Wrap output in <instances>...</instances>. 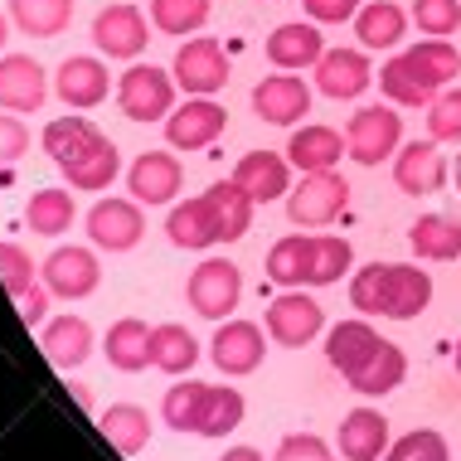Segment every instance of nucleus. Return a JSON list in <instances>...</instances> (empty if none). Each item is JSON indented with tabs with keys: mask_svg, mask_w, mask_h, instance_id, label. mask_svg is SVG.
Returning a JSON list of instances; mask_svg holds the SVG:
<instances>
[{
	"mask_svg": "<svg viewBox=\"0 0 461 461\" xmlns=\"http://www.w3.org/2000/svg\"><path fill=\"white\" fill-rule=\"evenodd\" d=\"M326 330V311H321V302H311V296L302 292H282L277 302L267 306V335L277 345H311L316 335Z\"/></svg>",
	"mask_w": 461,
	"mask_h": 461,
	"instance_id": "f8f14e48",
	"label": "nucleus"
},
{
	"mask_svg": "<svg viewBox=\"0 0 461 461\" xmlns=\"http://www.w3.org/2000/svg\"><path fill=\"white\" fill-rule=\"evenodd\" d=\"M345 204H350L345 176L316 170V176H302V185L286 194V219H292L296 229H326V223H335L345 214Z\"/></svg>",
	"mask_w": 461,
	"mask_h": 461,
	"instance_id": "39448f33",
	"label": "nucleus"
},
{
	"mask_svg": "<svg viewBox=\"0 0 461 461\" xmlns=\"http://www.w3.org/2000/svg\"><path fill=\"white\" fill-rule=\"evenodd\" d=\"M408 243L422 263H452L461 258V219L447 214H422L413 229H408Z\"/></svg>",
	"mask_w": 461,
	"mask_h": 461,
	"instance_id": "c85d7f7f",
	"label": "nucleus"
},
{
	"mask_svg": "<svg viewBox=\"0 0 461 461\" xmlns=\"http://www.w3.org/2000/svg\"><path fill=\"white\" fill-rule=\"evenodd\" d=\"M185 185V170L170 151H141L127 170V190L136 204H170Z\"/></svg>",
	"mask_w": 461,
	"mask_h": 461,
	"instance_id": "ddd939ff",
	"label": "nucleus"
},
{
	"mask_svg": "<svg viewBox=\"0 0 461 461\" xmlns=\"http://www.w3.org/2000/svg\"><path fill=\"white\" fill-rule=\"evenodd\" d=\"M374 83V68H369V54L365 49H326L316 64V88L335 97V103H350Z\"/></svg>",
	"mask_w": 461,
	"mask_h": 461,
	"instance_id": "dca6fc26",
	"label": "nucleus"
},
{
	"mask_svg": "<svg viewBox=\"0 0 461 461\" xmlns=\"http://www.w3.org/2000/svg\"><path fill=\"white\" fill-rule=\"evenodd\" d=\"M413 24L432 40H447L461 24V0H413Z\"/></svg>",
	"mask_w": 461,
	"mask_h": 461,
	"instance_id": "49530a36",
	"label": "nucleus"
},
{
	"mask_svg": "<svg viewBox=\"0 0 461 461\" xmlns=\"http://www.w3.org/2000/svg\"><path fill=\"white\" fill-rule=\"evenodd\" d=\"M302 5L316 24H345L359 15V0H302Z\"/></svg>",
	"mask_w": 461,
	"mask_h": 461,
	"instance_id": "8fccbe9b",
	"label": "nucleus"
},
{
	"mask_svg": "<svg viewBox=\"0 0 461 461\" xmlns=\"http://www.w3.org/2000/svg\"><path fill=\"white\" fill-rule=\"evenodd\" d=\"M384 461H452V452H447L442 432L418 428V432H408V438H398L389 452H384Z\"/></svg>",
	"mask_w": 461,
	"mask_h": 461,
	"instance_id": "c03bdc74",
	"label": "nucleus"
},
{
	"mask_svg": "<svg viewBox=\"0 0 461 461\" xmlns=\"http://www.w3.org/2000/svg\"><path fill=\"white\" fill-rule=\"evenodd\" d=\"M403 374H408L403 350H398L393 340H379V350H374L365 365L350 374V389L365 393V398H384V393H393L398 384H403Z\"/></svg>",
	"mask_w": 461,
	"mask_h": 461,
	"instance_id": "bb28decb",
	"label": "nucleus"
},
{
	"mask_svg": "<svg viewBox=\"0 0 461 461\" xmlns=\"http://www.w3.org/2000/svg\"><path fill=\"white\" fill-rule=\"evenodd\" d=\"M229 127V112H223L214 97H190L185 107H176L166 117V141L176 151H209V146Z\"/></svg>",
	"mask_w": 461,
	"mask_h": 461,
	"instance_id": "1a4fd4ad",
	"label": "nucleus"
},
{
	"mask_svg": "<svg viewBox=\"0 0 461 461\" xmlns=\"http://www.w3.org/2000/svg\"><path fill=\"white\" fill-rule=\"evenodd\" d=\"M379 88H384V97H389L393 107H428L432 97L442 93L408 54H398V59H389V64L379 68Z\"/></svg>",
	"mask_w": 461,
	"mask_h": 461,
	"instance_id": "393cba45",
	"label": "nucleus"
},
{
	"mask_svg": "<svg viewBox=\"0 0 461 461\" xmlns=\"http://www.w3.org/2000/svg\"><path fill=\"white\" fill-rule=\"evenodd\" d=\"M321 54H326V44H321V30L316 24H277V30L267 34V59L277 64L282 73H296V68H316Z\"/></svg>",
	"mask_w": 461,
	"mask_h": 461,
	"instance_id": "5701e85b",
	"label": "nucleus"
},
{
	"mask_svg": "<svg viewBox=\"0 0 461 461\" xmlns=\"http://www.w3.org/2000/svg\"><path fill=\"white\" fill-rule=\"evenodd\" d=\"M456 374H461V340H456Z\"/></svg>",
	"mask_w": 461,
	"mask_h": 461,
	"instance_id": "6e6d98bb",
	"label": "nucleus"
},
{
	"mask_svg": "<svg viewBox=\"0 0 461 461\" xmlns=\"http://www.w3.org/2000/svg\"><path fill=\"white\" fill-rule=\"evenodd\" d=\"M253 112L263 122H272V127H292V122H302L311 112V88L306 78H292V73H272V78H263L253 88Z\"/></svg>",
	"mask_w": 461,
	"mask_h": 461,
	"instance_id": "f3484780",
	"label": "nucleus"
},
{
	"mask_svg": "<svg viewBox=\"0 0 461 461\" xmlns=\"http://www.w3.org/2000/svg\"><path fill=\"white\" fill-rule=\"evenodd\" d=\"M243 393L239 389H219L209 384V398H204V418H199V438H229V432L243 428Z\"/></svg>",
	"mask_w": 461,
	"mask_h": 461,
	"instance_id": "58836bf2",
	"label": "nucleus"
},
{
	"mask_svg": "<svg viewBox=\"0 0 461 461\" xmlns=\"http://www.w3.org/2000/svg\"><path fill=\"white\" fill-rule=\"evenodd\" d=\"M219 461H263V452H258V447H229Z\"/></svg>",
	"mask_w": 461,
	"mask_h": 461,
	"instance_id": "603ef678",
	"label": "nucleus"
},
{
	"mask_svg": "<svg viewBox=\"0 0 461 461\" xmlns=\"http://www.w3.org/2000/svg\"><path fill=\"white\" fill-rule=\"evenodd\" d=\"M40 141H44L49 160H54V166L68 176L73 190H107V185L117 180V170H122L117 146H112L88 117H59V122H49Z\"/></svg>",
	"mask_w": 461,
	"mask_h": 461,
	"instance_id": "f257e3e1",
	"label": "nucleus"
},
{
	"mask_svg": "<svg viewBox=\"0 0 461 461\" xmlns=\"http://www.w3.org/2000/svg\"><path fill=\"white\" fill-rule=\"evenodd\" d=\"M350 267H355V248H350V239H340V233H321V239H311V272H306L311 286L340 282Z\"/></svg>",
	"mask_w": 461,
	"mask_h": 461,
	"instance_id": "e433bc0d",
	"label": "nucleus"
},
{
	"mask_svg": "<svg viewBox=\"0 0 461 461\" xmlns=\"http://www.w3.org/2000/svg\"><path fill=\"white\" fill-rule=\"evenodd\" d=\"M432 302V277L418 263H369L350 277V306L365 316L413 321Z\"/></svg>",
	"mask_w": 461,
	"mask_h": 461,
	"instance_id": "f03ea898",
	"label": "nucleus"
},
{
	"mask_svg": "<svg viewBox=\"0 0 461 461\" xmlns=\"http://www.w3.org/2000/svg\"><path fill=\"white\" fill-rule=\"evenodd\" d=\"M170 73L190 97H214L229 83V54H223L219 40H185Z\"/></svg>",
	"mask_w": 461,
	"mask_h": 461,
	"instance_id": "6e6552de",
	"label": "nucleus"
},
{
	"mask_svg": "<svg viewBox=\"0 0 461 461\" xmlns=\"http://www.w3.org/2000/svg\"><path fill=\"white\" fill-rule=\"evenodd\" d=\"M340 156H350V151H345V136L335 127H302V131H292V141H286V160H292L302 176L335 170Z\"/></svg>",
	"mask_w": 461,
	"mask_h": 461,
	"instance_id": "b1692460",
	"label": "nucleus"
},
{
	"mask_svg": "<svg viewBox=\"0 0 461 461\" xmlns=\"http://www.w3.org/2000/svg\"><path fill=\"white\" fill-rule=\"evenodd\" d=\"M209 355H214V365L223 374H253L258 365H263L267 355V335L263 326H253V321H219L214 340H209Z\"/></svg>",
	"mask_w": 461,
	"mask_h": 461,
	"instance_id": "9b49d317",
	"label": "nucleus"
},
{
	"mask_svg": "<svg viewBox=\"0 0 461 461\" xmlns=\"http://www.w3.org/2000/svg\"><path fill=\"white\" fill-rule=\"evenodd\" d=\"M103 432L122 456H141L156 428H151V413H146L141 403H112L103 413Z\"/></svg>",
	"mask_w": 461,
	"mask_h": 461,
	"instance_id": "7c9ffc66",
	"label": "nucleus"
},
{
	"mask_svg": "<svg viewBox=\"0 0 461 461\" xmlns=\"http://www.w3.org/2000/svg\"><path fill=\"white\" fill-rule=\"evenodd\" d=\"M117 107L127 122H166L176 112V73L156 64H131L117 78Z\"/></svg>",
	"mask_w": 461,
	"mask_h": 461,
	"instance_id": "7ed1b4c3",
	"label": "nucleus"
},
{
	"mask_svg": "<svg viewBox=\"0 0 461 461\" xmlns=\"http://www.w3.org/2000/svg\"><path fill=\"white\" fill-rule=\"evenodd\" d=\"M452 176H456V190H461V156H456V170H452Z\"/></svg>",
	"mask_w": 461,
	"mask_h": 461,
	"instance_id": "5fc2aeb1",
	"label": "nucleus"
},
{
	"mask_svg": "<svg viewBox=\"0 0 461 461\" xmlns=\"http://www.w3.org/2000/svg\"><path fill=\"white\" fill-rule=\"evenodd\" d=\"M185 302H190L204 321H229L243 302V272L229 258H204L190 282H185Z\"/></svg>",
	"mask_w": 461,
	"mask_h": 461,
	"instance_id": "20e7f679",
	"label": "nucleus"
},
{
	"mask_svg": "<svg viewBox=\"0 0 461 461\" xmlns=\"http://www.w3.org/2000/svg\"><path fill=\"white\" fill-rule=\"evenodd\" d=\"M428 131H432V141H461V83L442 88L428 103Z\"/></svg>",
	"mask_w": 461,
	"mask_h": 461,
	"instance_id": "a18cd8bd",
	"label": "nucleus"
},
{
	"mask_svg": "<svg viewBox=\"0 0 461 461\" xmlns=\"http://www.w3.org/2000/svg\"><path fill=\"white\" fill-rule=\"evenodd\" d=\"M306 272H311V239L306 233H286V239L272 243V253H267V277L272 282L296 286V282H306Z\"/></svg>",
	"mask_w": 461,
	"mask_h": 461,
	"instance_id": "ea45409f",
	"label": "nucleus"
},
{
	"mask_svg": "<svg viewBox=\"0 0 461 461\" xmlns=\"http://www.w3.org/2000/svg\"><path fill=\"white\" fill-rule=\"evenodd\" d=\"M272 461H335V456H330V447L321 442L316 432H292V438L277 442Z\"/></svg>",
	"mask_w": 461,
	"mask_h": 461,
	"instance_id": "de8ad7c7",
	"label": "nucleus"
},
{
	"mask_svg": "<svg viewBox=\"0 0 461 461\" xmlns=\"http://www.w3.org/2000/svg\"><path fill=\"white\" fill-rule=\"evenodd\" d=\"M93 44L103 49L107 59H136L146 44H151L146 15L136 5H107L103 15L93 20Z\"/></svg>",
	"mask_w": 461,
	"mask_h": 461,
	"instance_id": "2eb2a0df",
	"label": "nucleus"
},
{
	"mask_svg": "<svg viewBox=\"0 0 461 461\" xmlns=\"http://www.w3.org/2000/svg\"><path fill=\"white\" fill-rule=\"evenodd\" d=\"M30 151V131H24L20 117H0V166H15V160Z\"/></svg>",
	"mask_w": 461,
	"mask_h": 461,
	"instance_id": "09e8293b",
	"label": "nucleus"
},
{
	"mask_svg": "<svg viewBox=\"0 0 461 461\" xmlns=\"http://www.w3.org/2000/svg\"><path fill=\"white\" fill-rule=\"evenodd\" d=\"M403 146V117L393 107H359L345 127V151L359 166H379Z\"/></svg>",
	"mask_w": 461,
	"mask_h": 461,
	"instance_id": "423d86ee",
	"label": "nucleus"
},
{
	"mask_svg": "<svg viewBox=\"0 0 461 461\" xmlns=\"http://www.w3.org/2000/svg\"><path fill=\"white\" fill-rule=\"evenodd\" d=\"M44 311H49V286H30V292L20 296V316H24V326H40Z\"/></svg>",
	"mask_w": 461,
	"mask_h": 461,
	"instance_id": "3c124183",
	"label": "nucleus"
},
{
	"mask_svg": "<svg viewBox=\"0 0 461 461\" xmlns=\"http://www.w3.org/2000/svg\"><path fill=\"white\" fill-rule=\"evenodd\" d=\"M166 239L176 243V248H194V253H204V248L223 243L219 219H214V204H209L204 194L176 204V209H170V219H166Z\"/></svg>",
	"mask_w": 461,
	"mask_h": 461,
	"instance_id": "4be33fe9",
	"label": "nucleus"
},
{
	"mask_svg": "<svg viewBox=\"0 0 461 461\" xmlns=\"http://www.w3.org/2000/svg\"><path fill=\"white\" fill-rule=\"evenodd\" d=\"M0 286H5L15 302L30 286H40V263H34L20 243H0Z\"/></svg>",
	"mask_w": 461,
	"mask_h": 461,
	"instance_id": "37998d69",
	"label": "nucleus"
},
{
	"mask_svg": "<svg viewBox=\"0 0 461 461\" xmlns=\"http://www.w3.org/2000/svg\"><path fill=\"white\" fill-rule=\"evenodd\" d=\"M49 97V73L30 54H5L0 59V107L5 112H40Z\"/></svg>",
	"mask_w": 461,
	"mask_h": 461,
	"instance_id": "4468645a",
	"label": "nucleus"
},
{
	"mask_svg": "<svg viewBox=\"0 0 461 461\" xmlns=\"http://www.w3.org/2000/svg\"><path fill=\"white\" fill-rule=\"evenodd\" d=\"M374 350H379V330H374L369 321H340V326H330V335H326V359L345 374V379H350Z\"/></svg>",
	"mask_w": 461,
	"mask_h": 461,
	"instance_id": "cd10ccee",
	"label": "nucleus"
},
{
	"mask_svg": "<svg viewBox=\"0 0 461 461\" xmlns=\"http://www.w3.org/2000/svg\"><path fill=\"white\" fill-rule=\"evenodd\" d=\"M10 20L34 40H54L73 24V0H10Z\"/></svg>",
	"mask_w": 461,
	"mask_h": 461,
	"instance_id": "72a5a7b5",
	"label": "nucleus"
},
{
	"mask_svg": "<svg viewBox=\"0 0 461 461\" xmlns=\"http://www.w3.org/2000/svg\"><path fill=\"white\" fill-rule=\"evenodd\" d=\"M146 219L136 199H97L88 209V239L93 248H107V253H127V248L141 243Z\"/></svg>",
	"mask_w": 461,
	"mask_h": 461,
	"instance_id": "9d476101",
	"label": "nucleus"
},
{
	"mask_svg": "<svg viewBox=\"0 0 461 461\" xmlns=\"http://www.w3.org/2000/svg\"><path fill=\"white\" fill-rule=\"evenodd\" d=\"M204 199L214 204V219H219L223 243L243 239V233L253 229V199H248V190H243L239 180H219V185H209Z\"/></svg>",
	"mask_w": 461,
	"mask_h": 461,
	"instance_id": "473e14b6",
	"label": "nucleus"
},
{
	"mask_svg": "<svg viewBox=\"0 0 461 461\" xmlns=\"http://www.w3.org/2000/svg\"><path fill=\"white\" fill-rule=\"evenodd\" d=\"M204 398H209V384H199V379H180L176 389H166V403H160V418H166V428H176V432H199V418H204Z\"/></svg>",
	"mask_w": 461,
	"mask_h": 461,
	"instance_id": "4c0bfd02",
	"label": "nucleus"
},
{
	"mask_svg": "<svg viewBox=\"0 0 461 461\" xmlns=\"http://www.w3.org/2000/svg\"><path fill=\"white\" fill-rule=\"evenodd\" d=\"M40 350L54 359L59 369H78L93 355V326L83 316H59L40 330Z\"/></svg>",
	"mask_w": 461,
	"mask_h": 461,
	"instance_id": "a878e982",
	"label": "nucleus"
},
{
	"mask_svg": "<svg viewBox=\"0 0 461 461\" xmlns=\"http://www.w3.org/2000/svg\"><path fill=\"white\" fill-rule=\"evenodd\" d=\"M408 59H413V64L428 73L438 88H452V83L461 78V54L447 40H422V44L408 49Z\"/></svg>",
	"mask_w": 461,
	"mask_h": 461,
	"instance_id": "79ce46f5",
	"label": "nucleus"
},
{
	"mask_svg": "<svg viewBox=\"0 0 461 461\" xmlns=\"http://www.w3.org/2000/svg\"><path fill=\"white\" fill-rule=\"evenodd\" d=\"M408 30V15L393 5V0H369V5H359L355 15V40L365 49H393L403 40Z\"/></svg>",
	"mask_w": 461,
	"mask_h": 461,
	"instance_id": "2f4dec72",
	"label": "nucleus"
},
{
	"mask_svg": "<svg viewBox=\"0 0 461 461\" xmlns=\"http://www.w3.org/2000/svg\"><path fill=\"white\" fill-rule=\"evenodd\" d=\"M233 180L248 190L253 204H272V199L292 194V160L277 156V151H248V156H239V166H233Z\"/></svg>",
	"mask_w": 461,
	"mask_h": 461,
	"instance_id": "6ab92c4d",
	"label": "nucleus"
},
{
	"mask_svg": "<svg viewBox=\"0 0 461 461\" xmlns=\"http://www.w3.org/2000/svg\"><path fill=\"white\" fill-rule=\"evenodd\" d=\"M54 93L64 97L68 107H97L107 97V68L103 59L93 54H68L54 73Z\"/></svg>",
	"mask_w": 461,
	"mask_h": 461,
	"instance_id": "412c9836",
	"label": "nucleus"
},
{
	"mask_svg": "<svg viewBox=\"0 0 461 461\" xmlns=\"http://www.w3.org/2000/svg\"><path fill=\"white\" fill-rule=\"evenodd\" d=\"M199 359V340L185 326H151V369L190 374Z\"/></svg>",
	"mask_w": 461,
	"mask_h": 461,
	"instance_id": "f704fd0d",
	"label": "nucleus"
},
{
	"mask_svg": "<svg viewBox=\"0 0 461 461\" xmlns=\"http://www.w3.org/2000/svg\"><path fill=\"white\" fill-rule=\"evenodd\" d=\"M5 40H10V24H5V15H0V49H5Z\"/></svg>",
	"mask_w": 461,
	"mask_h": 461,
	"instance_id": "864d4df0",
	"label": "nucleus"
},
{
	"mask_svg": "<svg viewBox=\"0 0 461 461\" xmlns=\"http://www.w3.org/2000/svg\"><path fill=\"white\" fill-rule=\"evenodd\" d=\"M393 185L403 194H438L447 185V156L438 141H408L393 156Z\"/></svg>",
	"mask_w": 461,
	"mask_h": 461,
	"instance_id": "a211bd4d",
	"label": "nucleus"
},
{
	"mask_svg": "<svg viewBox=\"0 0 461 461\" xmlns=\"http://www.w3.org/2000/svg\"><path fill=\"white\" fill-rule=\"evenodd\" d=\"M389 452V418L379 408H350L340 418V456L345 461H384Z\"/></svg>",
	"mask_w": 461,
	"mask_h": 461,
	"instance_id": "aec40b11",
	"label": "nucleus"
},
{
	"mask_svg": "<svg viewBox=\"0 0 461 461\" xmlns=\"http://www.w3.org/2000/svg\"><path fill=\"white\" fill-rule=\"evenodd\" d=\"M73 214H78V209H73L68 190H40V194H30V204H24V223H30V233H40V239L68 233Z\"/></svg>",
	"mask_w": 461,
	"mask_h": 461,
	"instance_id": "c9c22d12",
	"label": "nucleus"
},
{
	"mask_svg": "<svg viewBox=\"0 0 461 461\" xmlns=\"http://www.w3.org/2000/svg\"><path fill=\"white\" fill-rule=\"evenodd\" d=\"M151 24L160 34H194L209 24V0H151Z\"/></svg>",
	"mask_w": 461,
	"mask_h": 461,
	"instance_id": "a19ab883",
	"label": "nucleus"
},
{
	"mask_svg": "<svg viewBox=\"0 0 461 461\" xmlns=\"http://www.w3.org/2000/svg\"><path fill=\"white\" fill-rule=\"evenodd\" d=\"M107 365L122 374H136L151 365V326L136 316H122L117 326L107 330Z\"/></svg>",
	"mask_w": 461,
	"mask_h": 461,
	"instance_id": "c756f323",
	"label": "nucleus"
},
{
	"mask_svg": "<svg viewBox=\"0 0 461 461\" xmlns=\"http://www.w3.org/2000/svg\"><path fill=\"white\" fill-rule=\"evenodd\" d=\"M40 277L54 296H64V302H83V296L97 292V282H103V267H97V253L93 248H54V253L40 263Z\"/></svg>",
	"mask_w": 461,
	"mask_h": 461,
	"instance_id": "0eeeda50",
	"label": "nucleus"
}]
</instances>
